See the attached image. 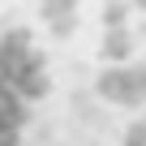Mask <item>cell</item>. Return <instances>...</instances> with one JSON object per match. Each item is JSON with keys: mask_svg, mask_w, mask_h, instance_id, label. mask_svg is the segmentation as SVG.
<instances>
[{"mask_svg": "<svg viewBox=\"0 0 146 146\" xmlns=\"http://www.w3.org/2000/svg\"><path fill=\"white\" fill-rule=\"evenodd\" d=\"M43 86V60L30 47V39L0 26V146H22Z\"/></svg>", "mask_w": 146, "mask_h": 146, "instance_id": "cell-1", "label": "cell"}]
</instances>
